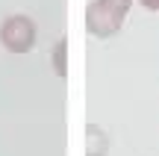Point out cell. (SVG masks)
<instances>
[{
    "label": "cell",
    "instance_id": "6da1fadb",
    "mask_svg": "<svg viewBox=\"0 0 159 156\" xmlns=\"http://www.w3.org/2000/svg\"><path fill=\"white\" fill-rule=\"evenodd\" d=\"M133 0H91L85 9V29L94 38H109L124 27Z\"/></svg>",
    "mask_w": 159,
    "mask_h": 156
},
{
    "label": "cell",
    "instance_id": "7a4b0ae2",
    "mask_svg": "<svg viewBox=\"0 0 159 156\" xmlns=\"http://www.w3.org/2000/svg\"><path fill=\"white\" fill-rule=\"evenodd\" d=\"M35 35H39V29H35L33 18H27V15H9V18H3V24H0V44H3L9 53L33 50Z\"/></svg>",
    "mask_w": 159,
    "mask_h": 156
},
{
    "label": "cell",
    "instance_id": "3957f363",
    "mask_svg": "<svg viewBox=\"0 0 159 156\" xmlns=\"http://www.w3.org/2000/svg\"><path fill=\"white\" fill-rule=\"evenodd\" d=\"M85 156H106L109 150V139H106V130H100L97 124H89L85 127Z\"/></svg>",
    "mask_w": 159,
    "mask_h": 156
},
{
    "label": "cell",
    "instance_id": "277c9868",
    "mask_svg": "<svg viewBox=\"0 0 159 156\" xmlns=\"http://www.w3.org/2000/svg\"><path fill=\"white\" fill-rule=\"evenodd\" d=\"M53 71L56 77H68V38H59L56 47H53Z\"/></svg>",
    "mask_w": 159,
    "mask_h": 156
},
{
    "label": "cell",
    "instance_id": "5b68a950",
    "mask_svg": "<svg viewBox=\"0 0 159 156\" xmlns=\"http://www.w3.org/2000/svg\"><path fill=\"white\" fill-rule=\"evenodd\" d=\"M139 3H142L148 12H159V0H139Z\"/></svg>",
    "mask_w": 159,
    "mask_h": 156
}]
</instances>
